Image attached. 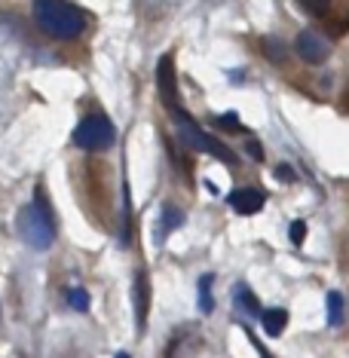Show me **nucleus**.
Instances as JSON below:
<instances>
[{
  "label": "nucleus",
  "instance_id": "nucleus-13",
  "mask_svg": "<svg viewBox=\"0 0 349 358\" xmlns=\"http://www.w3.org/2000/svg\"><path fill=\"white\" fill-rule=\"evenodd\" d=\"M340 322H343V294H340V291H331L328 294V324L337 328Z\"/></svg>",
  "mask_w": 349,
  "mask_h": 358
},
{
  "label": "nucleus",
  "instance_id": "nucleus-10",
  "mask_svg": "<svg viewBox=\"0 0 349 358\" xmlns=\"http://www.w3.org/2000/svg\"><path fill=\"white\" fill-rule=\"evenodd\" d=\"M261 322H264V331L270 334V337H279V334L285 331V324H288V313H285L282 306L264 309V313H261Z\"/></svg>",
  "mask_w": 349,
  "mask_h": 358
},
{
  "label": "nucleus",
  "instance_id": "nucleus-1",
  "mask_svg": "<svg viewBox=\"0 0 349 358\" xmlns=\"http://www.w3.org/2000/svg\"><path fill=\"white\" fill-rule=\"evenodd\" d=\"M34 19L46 34L59 40H74L83 34V13L68 0H34Z\"/></svg>",
  "mask_w": 349,
  "mask_h": 358
},
{
  "label": "nucleus",
  "instance_id": "nucleus-16",
  "mask_svg": "<svg viewBox=\"0 0 349 358\" xmlns=\"http://www.w3.org/2000/svg\"><path fill=\"white\" fill-rule=\"evenodd\" d=\"M300 6H304L310 15H325L331 6V0H300Z\"/></svg>",
  "mask_w": 349,
  "mask_h": 358
},
{
  "label": "nucleus",
  "instance_id": "nucleus-15",
  "mask_svg": "<svg viewBox=\"0 0 349 358\" xmlns=\"http://www.w3.org/2000/svg\"><path fill=\"white\" fill-rule=\"evenodd\" d=\"M68 303H71V309H77V313H86L89 309V291L86 288H74L68 294Z\"/></svg>",
  "mask_w": 349,
  "mask_h": 358
},
{
  "label": "nucleus",
  "instance_id": "nucleus-5",
  "mask_svg": "<svg viewBox=\"0 0 349 358\" xmlns=\"http://www.w3.org/2000/svg\"><path fill=\"white\" fill-rule=\"evenodd\" d=\"M157 89L159 99L169 110L181 108V99H178V74H175V55H162L157 64Z\"/></svg>",
  "mask_w": 349,
  "mask_h": 358
},
{
  "label": "nucleus",
  "instance_id": "nucleus-11",
  "mask_svg": "<svg viewBox=\"0 0 349 358\" xmlns=\"http://www.w3.org/2000/svg\"><path fill=\"white\" fill-rule=\"evenodd\" d=\"M212 282H215V275H202V279H199V309H202V315H212L215 313Z\"/></svg>",
  "mask_w": 349,
  "mask_h": 358
},
{
  "label": "nucleus",
  "instance_id": "nucleus-17",
  "mask_svg": "<svg viewBox=\"0 0 349 358\" xmlns=\"http://www.w3.org/2000/svg\"><path fill=\"white\" fill-rule=\"evenodd\" d=\"M215 126H227V129H230V135H242V132H245V129L239 126V120L233 117V113H227V117H218Z\"/></svg>",
  "mask_w": 349,
  "mask_h": 358
},
{
  "label": "nucleus",
  "instance_id": "nucleus-6",
  "mask_svg": "<svg viewBox=\"0 0 349 358\" xmlns=\"http://www.w3.org/2000/svg\"><path fill=\"white\" fill-rule=\"evenodd\" d=\"M294 50L306 64H322L331 55V40L322 37L319 31H300L294 40Z\"/></svg>",
  "mask_w": 349,
  "mask_h": 358
},
{
  "label": "nucleus",
  "instance_id": "nucleus-4",
  "mask_svg": "<svg viewBox=\"0 0 349 358\" xmlns=\"http://www.w3.org/2000/svg\"><path fill=\"white\" fill-rule=\"evenodd\" d=\"M117 141V129L104 113H89L74 129V144L80 150H108Z\"/></svg>",
  "mask_w": 349,
  "mask_h": 358
},
{
  "label": "nucleus",
  "instance_id": "nucleus-12",
  "mask_svg": "<svg viewBox=\"0 0 349 358\" xmlns=\"http://www.w3.org/2000/svg\"><path fill=\"white\" fill-rule=\"evenodd\" d=\"M236 300H239V309H245V313L251 315V319H261L264 309L257 306V297L251 294V291L245 288V285H236Z\"/></svg>",
  "mask_w": 349,
  "mask_h": 358
},
{
  "label": "nucleus",
  "instance_id": "nucleus-3",
  "mask_svg": "<svg viewBox=\"0 0 349 358\" xmlns=\"http://www.w3.org/2000/svg\"><path fill=\"white\" fill-rule=\"evenodd\" d=\"M172 117H175V132H178V138H181L184 144H187L190 150H199V153H208V157H215V159H221V162H227V166H236V157H233V150L230 148H224L218 138H212V135H206L202 129L193 123V120L184 113L181 108L178 110H172Z\"/></svg>",
  "mask_w": 349,
  "mask_h": 358
},
{
  "label": "nucleus",
  "instance_id": "nucleus-9",
  "mask_svg": "<svg viewBox=\"0 0 349 358\" xmlns=\"http://www.w3.org/2000/svg\"><path fill=\"white\" fill-rule=\"evenodd\" d=\"M181 224H184V211H181V208H175L172 202H166V206H162V221H159V233H157V239L162 242L169 233L178 230Z\"/></svg>",
  "mask_w": 349,
  "mask_h": 358
},
{
  "label": "nucleus",
  "instance_id": "nucleus-8",
  "mask_svg": "<svg viewBox=\"0 0 349 358\" xmlns=\"http://www.w3.org/2000/svg\"><path fill=\"white\" fill-rule=\"evenodd\" d=\"M148 306H150V288H148V275L138 273L135 275V319H138V331L148 322Z\"/></svg>",
  "mask_w": 349,
  "mask_h": 358
},
{
  "label": "nucleus",
  "instance_id": "nucleus-19",
  "mask_svg": "<svg viewBox=\"0 0 349 358\" xmlns=\"http://www.w3.org/2000/svg\"><path fill=\"white\" fill-rule=\"evenodd\" d=\"M245 150L251 153V159H257V162H261V159H264V148H261V141H257V138H248Z\"/></svg>",
  "mask_w": 349,
  "mask_h": 358
},
{
  "label": "nucleus",
  "instance_id": "nucleus-20",
  "mask_svg": "<svg viewBox=\"0 0 349 358\" xmlns=\"http://www.w3.org/2000/svg\"><path fill=\"white\" fill-rule=\"evenodd\" d=\"M276 175H279V178H285V181H294V172H291L288 166H279V169H276Z\"/></svg>",
  "mask_w": 349,
  "mask_h": 358
},
{
  "label": "nucleus",
  "instance_id": "nucleus-18",
  "mask_svg": "<svg viewBox=\"0 0 349 358\" xmlns=\"http://www.w3.org/2000/svg\"><path fill=\"white\" fill-rule=\"evenodd\" d=\"M288 239L294 242V245H304V239H306V224H304V221H294V224H291Z\"/></svg>",
  "mask_w": 349,
  "mask_h": 358
},
{
  "label": "nucleus",
  "instance_id": "nucleus-2",
  "mask_svg": "<svg viewBox=\"0 0 349 358\" xmlns=\"http://www.w3.org/2000/svg\"><path fill=\"white\" fill-rule=\"evenodd\" d=\"M15 230H19L22 242L34 251H46L52 245L55 227H52V217H50V211H46V206H40V196H37V202H28V206L19 211Z\"/></svg>",
  "mask_w": 349,
  "mask_h": 358
},
{
  "label": "nucleus",
  "instance_id": "nucleus-14",
  "mask_svg": "<svg viewBox=\"0 0 349 358\" xmlns=\"http://www.w3.org/2000/svg\"><path fill=\"white\" fill-rule=\"evenodd\" d=\"M264 52H266V59L270 62H285L288 59V52H285V46H282L279 37H266L264 40Z\"/></svg>",
  "mask_w": 349,
  "mask_h": 358
},
{
  "label": "nucleus",
  "instance_id": "nucleus-7",
  "mask_svg": "<svg viewBox=\"0 0 349 358\" xmlns=\"http://www.w3.org/2000/svg\"><path fill=\"white\" fill-rule=\"evenodd\" d=\"M266 196L261 190H255V187H242V190H233L230 196H227V206H233L236 215H257V211L264 208Z\"/></svg>",
  "mask_w": 349,
  "mask_h": 358
}]
</instances>
